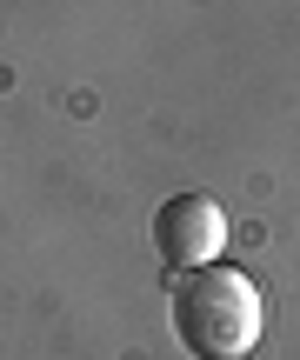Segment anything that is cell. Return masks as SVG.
<instances>
[{"label": "cell", "mask_w": 300, "mask_h": 360, "mask_svg": "<svg viewBox=\"0 0 300 360\" xmlns=\"http://www.w3.org/2000/svg\"><path fill=\"white\" fill-rule=\"evenodd\" d=\"M267 307L254 294V281L227 260L214 267H194L181 287H174V340H181L194 360H247L261 347Z\"/></svg>", "instance_id": "1"}, {"label": "cell", "mask_w": 300, "mask_h": 360, "mask_svg": "<svg viewBox=\"0 0 300 360\" xmlns=\"http://www.w3.org/2000/svg\"><path fill=\"white\" fill-rule=\"evenodd\" d=\"M221 247H227L221 200H207V193H167V200L154 207V254L167 260V267H181V274L214 267Z\"/></svg>", "instance_id": "2"}]
</instances>
